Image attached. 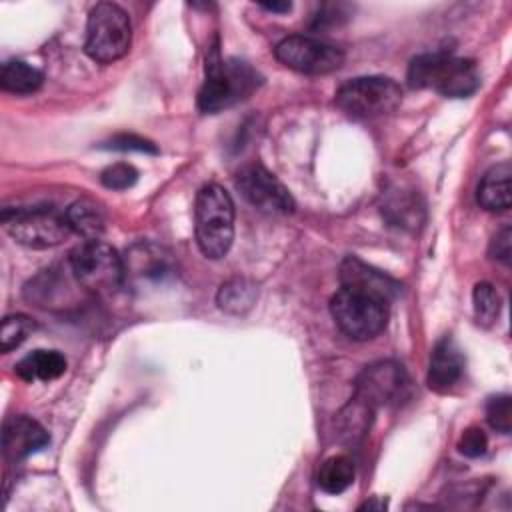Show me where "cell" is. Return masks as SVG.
I'll use <instances>...</instances> for the list:
<instances>
[{
  "instance_id": "cell-20",
  "label": "cell",
  "mask_w": 512,
  "mask_h": 512,
  "mask_svg": "<svg viewBox=\"0 0 512 512\" xmlns=\"http://www.w3.org/2000/svg\"><path fill=\"white\" fill-rule=\"evenodd\" d=\"M42 72L28 62L8 60L2 64L0 86L12 94H32L42 86Z\"/></svg>"
},
{
  "instance_id": "cell-6",
  "label": "cell",
  "mask_w": 512,
  "mask_h": 512,
  "mask_svg": "<svg viewBox=\"0 0 512 512\" xmlns=\"http://www.w3.org/2000/svg\"><path fill=\"white\" fill-rule=\"evenodd\" d=\"M334 102L346 116L368 120L394 112L402 102V88L386 76H360L344 82Z\"/></svg>"
},
{
  "instance_id": "cell-2",
  "label": "cell",
  "mask_w": 512,
  "mask_h": 512,
  "mask_svg": "<svg viewBox=\"0 0 512 512\" xmlns=\"http://www.w3.org/2000/svg\"><path fill=\"white\" fill-rule=\"evenodd\" d=\"M260 84L258 72L242 60H222L218 50L206 58V78L198 92V108L216 114L248 98Z\"/></svg>"
},
{
  "instance_id": "cell-27",
  "label": "cell",
  "mask_w": 512,
  "mask_h": 512,
  "mask_svg": "<svg viewBox=\"0 0 512 512\" xmlns=\"http://www.w3.org/2000/svg\"><path fill=\"white\" fill-rule=\"evenodd\" d=\"M486 448H488V438H486L484 430L478 428V426L466 428V430L462 432L460 440H458V450H460V454H464V456H468V458H478V456H482V454L486 452Z\"/></svg>"
},
{
  "instance_id": "cell-3",
  "label": "cell",
  "mask_w": 512,
  "mask_h": 512,
  "mask_svg": "<svg viewBox=\"0 0 512 512\" xmlns=\"http://www.w3.org/2000/svg\"><path fill=\"white\" fill-rule=\"evenodd\" d=\"M194 234L200 252L218 260L234 240V202L220 184H206L194 202Z\"/></svg>"
},
{
  "instance_id": "cell-22",
  "label": "cell",
  "mask_w": 512,
  "mask_h": 512,
  "mask_svg": "<svg viewBox=\"0 0 512 512\" xmlns=\"http://www.w3.org/2000/svg\"><path fill=\"white\" fill-rule=\"evenodd\" d=\"M356 470L348 456H330L318 470V486L326 494H342L354 482Z\"/></svg>"
},
{
  "instance_id": "cell-25",
  "label": "cell",
  "mask_w": 512,
  "mask_h": 512,
  "mask_svg": "<svg viewBox=\"0 0 512 512\" xmlns=\"http://www.w3.org/2000/svg\"><path fill=\"white\" fill-rule=\"evenodd\" d=\"M486 420L496 432L510 434V428H512V398L508 394L492 396L486 402Z\"/></svg>"
},
{
  "instance_id": "cell-12",
  "label": "cell",
  "mask_w": 512,
  "mask_h": 512,
  "mask_svg": "<svg viewBox=\"0 0 512 512\" xmlns=\"http://www.w3.org/2000/svg\"><path fill=\"white\" fill-rule=\"evenodd\" d=\"M50 442L48 432L28 416H12L4 422L2 448L8 460H22Z\"/></svg>"
},
{
  "instance_id": "cell-26",
  "label": "cell",
  "mask_w": 512,
  "mask_h": 512,
  "mask_svg": "<svg viewBox=\"0 0 512 512\" xmlns=\"http://www.w3.org/2000/svg\"><path fill=\"white\" fill-rule=\"evenodd\" d=\"M136 180H138L136 168L126 162L112 164V166L104 168L100 174V182L110 190H126L130 186H134Z\"/></svg>"
},
{
  "instance_id": "cell-29",
  "label": "cell",
  "mask_w": 512,
  "mask_h": 512,
  "mask_svg": "<svg viewBox=\"0 0 512 512\" xmlns=\"http://www.w3.org/2000/svg\"><path fill=\"white\" fill-rule=\"evenodd\" d=\"M492 254H494V258H498L504 264H508V260H510V228H502L494 236V240H492Z\"/></svg>"
},
{
  "instance_id": "cell-28",
  "label": "cell",
  "mask_w": 512,
  "mask_h": 512,
  "mask_svg": "<svg viewBox=\"0 0 512 512\" xmlns=\"http://www.w3.org/2000/svg\"><path fill=\"white\" fill-rule=\"evenodd\" d=\"M102 148H110V150H136V152H150V154H156L158 148L154 146V142L142 138V136H136V134H118L114 138H110L106 144H102Z\"/></svg>"
},
{
  "instance_id": "cell-17",
  "label": "cell",
  "mask_w": 512,
  "mask_h": 512,
  "mask_svg": "<svg viewBox=\"0 0 512 512\" xmlns=\"http://www.w3.org/2000/svg\"><path fill=\"white\" fill-rule=\"evenodd\" d=\"M510 176L512 168L508 162L492 166L480 180L476 198L478 204L492 212H502L510 208Z\"/></svg>"
},
{
  "instance_id": "cell-5",
  "label": "cell",
  "mask_w": 512,
  "mask_h": 512,
  "mask_svg": "<svg viewBox=\"0 0 512 512\" xmlns=\"http://www.w3.org/2000/svg\"><path fill=\"white\" fill-rule=\"evenodd\" d=\"M70 270L84 290L100 296L114 294L126 278L122 256L100 240H86L74 248L70 254Z\"/></svg>"
},
{
  "instance_id": "cell-1",
  "label": "cell",
  "mask_w": 512,
  "mask_h": 512,
  "mask_svg": "<svg viewBox=\"0 0 512 512\" xmlns=\"http://www.w3.org/2000/svg\"><path fill=\"white\" fill-rule=\"evenodd\" d=\"M410 88H428L446 98H468L480 86V74L472 60L448 52L420 54L408 66Z\"/></svg>"
},
{
  "instance_id": "cell-24",
  "label": "cell",
  "mask_w": 512,
  "mask_h": 512,
  "mask_svg": "<svg viewBox=\"0 0 512 512\" xmlns=\"http://www.w3.org/2000/svg\"><path fill=\"white\" fill-rule=\"evenodd\" d=\"M34 328H36L34 320L28 318L26 314L6 316L2 320V330H0V340H2L0 348H2V352H10V350L18 348Z\"/></svg>"
},
{
  "instance_id": "cell-15",
  "label": "cell",
  "mask_w": 512,
  "mask_h": 512,
  "mask_svg": "<svg viewBox=\"0 0 512 512\" xmlns=\"http://www.w3.org/2000/svg\"><path fill=\"white\" fill-rule=\"evenodd\" d=\"M170 272V254L164 248L140 242L132 246L124 260V274L126 278H146V280H160L164 274Z\"/></svg>"
},
{
  "instance_id": "cell-30",
  "label": "cell",
  "mask_w": 512,
  "mask_h": 512,
  "mask_svg": "<svg viewBox=\"0 0 512 512\" xmlns=\"http://www.w3.org/2000/svg\"><path fill=\"white\" fill-rule=\"evenodd\" d=\"M264 10L268 12H276V14H284V12H290L292 4L290 2H266V4H260Z\"/></svg>"
},
{
  "instance_id": "cell-14",
  "label": "cell",
  "mask_w": 512,
  "mask_h": 512,
  "mask_svg": "<svg viewBox=\"0 0 512 512\" xmlns=\"http://www.w3.org/2000/svg\"><path fill=\"white\" fill-rule=\"evenodd\" d=\"M340 284L342 286L364 288V290L376 292V294H380L388 300H392L400 290V284L396 280H392L384 272H378V270L370 268L368 264H364L356 256L344 258V262L340 266Z\"/></svg>"
},
{
  "instance_id": "cell-19",
  "label": "cell",
  "mask_w": 512,
  "mask_h": 512,
  "mask_svg": "<svg viewBox=\"0 0 512 512\" xmlns=\"http://www.w3.org/2000/svg\"><path fill=\"white\" fill-rule=\"evenodd\" d=\"M66 218L72 232H76L84 240H98L104 232V210L92 198H80L72 202L66 210Z\"/></svg>"
},
{
  "instance_id": "cell-18",
  "label": "cell",
  "mask_w": 512,
  "mask_h": 512,
  "mask_svg": "<svg viewBox=\"0 0 512 512\" xmlns=\"http://www.w3.org/2000/svg\"><path fill=\"white\" fill-rule=\"evenodd\" d=\"M66 372V358L58 350H34L16 364V374L26 380H56Z\"/></svg>"
},
{
  "instance_id": "cell-16",
  "label": "cell",
  "mask_w": 512,
  "mask_h": 512,
  "mask_svg": "<svg viewBox=\"0 0 512 512\" xmlns=\"http://www.w3.org/2000/svg\"><path fill=\"white\" fill-rule=\"evenodd\" d=\"M382 214L392 226L418 228L424 220V204L414 190H390L382 202Z\"/></svg>"
},
{
  "instance_id": "cell-8",
  "label": "cell",
  "mask_w": 512,
  "mask_h": 512,
  "mask_svg": "<svg viewBox=\"0 0 512 512\" xmlns=\"http://www.w3.org/2000/svg\"><path fill=\"white\" fill-rule=\"evenodd\" d=\"M2 222L8 234L28 248H52L62 244L70 234V222L66 212L54 208H6L2 212Z\"/></svg>"
},
{
  "instance_id": "cell-11",
  "label": "cell",
  "mask_w": 512,
  "mask_h": 512,
  "mask_svg": "<svg viewBox=\"0 0 512 512\" xmlns=\"http://www.w3.org/2000/svg\"><path fill=\"white\" fill-rule=\"evenodd\" d=\"M236 188L262 212L288 214L294 210V198L288 188L260 164H246L236 174Z\"/></svg>"
},
{
  "instance_id": "cell-13",
  "label": "cell",
  "mask_w": 512,
  "mask_h": 512,
  "mask_svg": "<svg viewBox=\"0 0 512 512\" xmlns=\"http://www.w3.org/2000/svg\"><path fill=\"white\" fill-rule=\"evenodd\" d=\"M464 372V356L452 338H442L430 356L426 382L434 392L450 390Z\"/></svg>"
},
{
  "instance_id": "cell-21",
  "label": "cell",
  "mask_w": 512,
  "mask_h": 512,
  "mask_svg": "<svg viewBox=\"0 0 512 512\" xmlns=\"http://www.w3.org/2000/svg\"><path fill=\"white\" fill-rule=\"evenodd\" d=\"M258 298L256 284L248 278H232L224 282L216 294V302L220 310L228 314H244L254 306Z\"/></svg>"
},
{
  "instance_id": "cell-10",
  "label": "cell",
  "mask_w": 512,
  "mask_h": 512,
  "mask_svg": "<svg viewBox=\"0 0 512 512\" xmlns=\"http://www.w3.org/2000/svg\"><path fill=\"white\" fill-rule=\"evenodd\" d=\"M274 56L286 68L302 74H330L344 64V54L340 48L302 34L280 40L274 48Z\"/></svg>"
},
{
  "instance_id": "cell-23",
  "label": "cell",
  "mask_w": 512,
  "mask_h": 512,
  "mask_svg": "<svg viewBox=\"0 0 512 512\" xmlns=\"http://www.w3.org/2000/svg\"><path fill=\"white\" fill-rule=\"evenodd\" d=\"M474 314L482 326H490L500 314V296L488 282H478L472 292Z\"/></svg>"
},
{
  "instance_id": "cell-9",
  "label": "cell",
  "mask_w": 512,
  "mask_h": 512,
  "mask_svg": "<svg viewBox=\"0 0 512 512\" xmlns=\"http://www.w3.org/2000/svg\"><path fill=\"white\" fill-rule=\"evenodd\" d=\"M408 384V374L402 364L380 360L364 366L358 374L352 398L374 412L380 406L400 402L408 394Z\"/></svg>"
},
{
  "instance_id": "cell-4",
  "label": "cell",
  "mask_w": 512,
  "mask_h": 512,
  "mask_svg": "<svg viewBox=\"0 0 512 512\" xmlns=\"http://www.w3.org/2000/svg\"><path fill=\"white\" fill-rule=\"evenodd\" d=\"M388 298L356 288L340 286L330 298V314L336 326L354 340H370L378 336L388 322Z\"/></svg>"
},
{
  "instance_id": "cell-7",
  "label": "cell",
  "mask_w": 512,
  "mask_h": 512,
  "mask_svg": "<svg viewBox=\"0 0 512 512\" xmlns=\"http://www.w3.org/2000/svg\"><path fill=\"white\" fill-rule=\"evenodd\" d=\"M132 40V26L128 14L112 2L96 4L86 22V54L102 64L120 60Z\"/></svg>"
}]
</instances>
